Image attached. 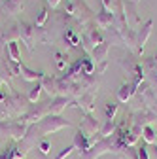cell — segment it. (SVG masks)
<instances>
[{
  "instance_id": "cell-1",
  "label": "cell",
  "mask_w": 157,
  "mask_h": 159,
  "mask_svg": "<svg viewBox=\"0 0 157 159\" xmlns=\"http://www.w3.org/2000/svg\"><path fill=\"white\" fill-rule=\"evenodd\" d=\"M65 127H70V121H66L61 116H46L44 119H40L38 123L32 125L30 133H34L36 136H46V134H53L57 131H61Z\"/></svg>"
},
{
  "instance_id": "cell-2",
  "label": "cell",
  "mask_w": 157,
  "mask_h": 159,
  "mask_svg": "<svg viewBox=\"0 0 157 159\" xmlns=\"http://www.w3.org/2000/svg\"><path fill=\"white\" fill-rule=\"evenodd\" d=\"M29 127L25 121H0V136H11L15 140H23L29 133Z\"/></svg>"
},
{
  "instance_id": "cell-3",
  "label": "cell",
  "mask_w": 157,
  "mask_h": 159,
  "mask_svg": "<svg viewBox=\"0 0 157 159\" xmlns=\"http://www.w3.org/2000/svg\"><path fill=\"white\" fill-rule=\"evenodd\" d=\"M106 152H112V140H110V138L96 140V144H95L93 148H89L87 152H83L80 159H96V157H101V155L106 153Z\"/></svg>"
},
{
  "instance_id": "cell-4",
  "label": "cell",
  "mask_w": 157,
  "mask_h": 159,
  "mask_svg": "<svg viewBox=\"0 0 157 159\" xmlns=\"http://www.w3.org/2000/svg\"><path fill=\"white\" fill-rule=\"evenodd\" d=\"M19 27H21V40H23V44L27 46L29 51L34 49V44L36 42V27L27 23V21H19Z\"/></svg>"
},
{
  "instance_id": "cell-5",
  "label": "cell",
  "mask_w": 157,
  "mask_h": 159,
  "mask_svg": "<svg viewBox=\"0 0 157 159\" xmlns=\"http://www.w3.org/2000/svg\"><path fill=\"white\" fill-rule=\"evenodd\" d=\"M102 42H104V38H102L101 30H96V29H87L85 34L82 36V44H83L85 51H93L96 46L102 44Z\"/></svg>"
},
{
  "instance_id": "cell-6",
  "label": "cell",
  "mask_w": 157,
  "mask_h": 159,
  "mask_svg": "<svg viewBox=\"0 0 157 159\" xmlns=\"http://www.w3.org/2000/svg\"><path fill=\"white\" fill-rule=\"evenodd\" d=\"M95 98H96V87H91L82 97H78V104L76 106H80L85 114H91L95 110Z\"/></svg>"
},
{
  "instance_id": "cell-7",
  "label": "cell",
  "mask_w": 157,
  "mask_h": 159,
  "mask_svg": "<svg viewBox=\"0 0 157 159\" xmlns=\"http://www.w3.org/2000/svg\"><path fill=\"white\" fill-rule=\"evenodd\" d=\"M80 131H82L87 138H93L96 133L101 131V125H99V121H96L91 114H85L83 119H82V123H80Z\"/></svg>"
},
{
  "instance_id": "cell-8",
  "label": "cell",
  "mask_w": 157,
  "mask_h": 159,
  "mask_svg": "<svg viewBox=\"0 0 157 159\" xmlns=\"http://www.w3.org/2000/svg\"><path fill=\"white\" fill-rule=\"evenodd\" d=\"M70 97H55L53 101H49V116H61V112L66 106H70Z\"/></svg>"
},
{
  "instance_id": "cell-9",
  "label": "cell",
  "mask_w": 157,
  "mask_h": 159,
  "mask_svg": "<svg viewBox=\"0 0 157 159\" xmlns=\"http://www.w3.org/2000/svg\"><path fill=\"white\" fill-rule=\"evenodd\" d=\"M0 10L8 15H11V17H15L23 11V0H4L0 4Z\"/></svg>"
},
{
  "instance_id": "cell-10",
  "label": "cell",
  "mask_w": 157,
  "mask_h": 159,
  "mask_svg": "<svg viewBox=\"0 0 157 159\" xmlns=\"http://www.w3.org/2000/svg\"><path fill=\"white\" fill-rule=\"evenodd\" d=\"M95 23H96V27H99V29H110L115 23V15L112 11H108V10H102L101 13H96Z\"/></svg>"
},
{
  "instance_id": "cell-11",
  "label": "cell",
  "mask_w": 157,
  "mask_h": 159,
  "mask_svg": "<svg viewBox=\"0 0 157 159\" xmlns=\"http://www.w3.org/2000/svg\"><path fill=\"white\" fill-rule=\"evenodd\" d=\"M151 25H153V21L150 19V21H146V23L140 27V30H136V46H138L140 49L146 46L148 38H150V34H151Z\"/></svg>"
},
{
  "instance_id": "cell-12",
  "label": "cell",
  "mask_w": 157,
  "mask_h": 159,
  "mask_svg": "<svg viewBox=\"0 0 157 159\" xmlns=\"http://www.w3.org/2000/svg\"><path fill=\"white\" fill-rule=\"evenodd\" d=\"M19 74H21V78L25 80V82H36V84H38V82H42V78L46 76L44 72H40V70L36 72V70L29 68V66L23 65V63H21V72H19Z\"/></svg>"
},
{
  "instance_id": "cell-13",
  "label": "cell",
  "mask_w": 157,
  "mask_h": 159,
  "mask_svg": "<svg viewBox=\"0 0 157 159\" xmlns=\"http://www.w3.org/2000/svg\"><path fill=\"white\" fill-rule=\"evenodd\" d=\"M4 42H17V40H21V27H19V21L10 25L6 30H4V36H2Z\"/></svg>"
},
{
  "instance_id": "cell-14",
  "label": "cell",
  "mask_w": 157,
  "mask_h": 159,
  "mask_svg": "<svg viewBox=\"0 0 157 159\" xmlns=\"http://www.w3.org/2000/svg\"><path fill=\"white\" fill-rule=\"evenodd\" d=\"M108 51H110V44H108V42H102V44H99V46H96V48L91 51V55H93V61H96V63H102V61H106Z\"/></svg>"
},
{
  "instance_id": "cell-15",
  "label": "cell",
  "mask_w": 157,
  "mask_h": 159,
  "mask_svg": "<svg viewBox=\"0 0 157 159\" xmlns=\"http://www.w3.org/2000/svg\"><path fill=\"white\" fill-rule=\"evenodd\" d=\"M57 82H59V78H55V76H44L42 78V87L49 93V95H53V97H57Z\"/></svg>"
},
{
  "instance_id": "cell-16",
  "label": "cell",
  "mask_w": 157,
  "mask_h": 159,
  "mask_svg": "<svg viewBox=\"0 0 157 159\" xmlns=\"http://www.w3.org/2000/svg\"><path fill=\"white\" fill-rule=\"evenodd\" d=\"M134 84H123L121 87H119V91H117V98H119V102H127L129 98L132 97V93H134Z\"/></svg>"
},
{
  "instance_id": "cell-17",
  "label": "cell",
  "mask_w": 157,
  "mask_h": 159,
  "mask_svg": "<svg viewBox=\"0 0 157 159\" xmlns=\"http://www.w3.org/2000/svg\"><path fill=\"white\" fill-rule=\"evenodd\" d=\"M6 53H8V59L13 63H21V55H19V48H17V42H10L6 46Z\"/></svg>"
},
{
  "instance_id": "cell-18",
  "label": "cell",
  "mask_w": 157,
  "mask_h": 159,
  "mask_svg": "<svg viewBox=\"0 0 157 159\" xmlns=\"http://www.w3.org/2000/svg\"><path fill=\"white\" fill-rule=\"evenodd\" d=\"M66 59H68V55L65 53V51H55V68L59 70V72H63L65 68H66Z\"/></svg>"
},
{
  "instance_id": "cell-19",
  "label": "cell",
  "mask_w": 157,
  "mask_h": 159,
  "mask_svg": "<svg viewBox=\"0 0 157 159\" xmlns=\"http://www.w3.org/2000/svg\"><path fill=\"white\" fill-rule=\"evenodd\" d=\"M42 89H44V87H42V84L38 82V84H36V85L30 89V93L27 95V101H29L30 104H36V102H38V98H40V93H42Z\"/></svg>"
},
{
  "instance_id": "cell-20",
  "label": "cell",
  "mask_w": 157,
  "mask_h": 159,
  "mask_svg": "<svg viewBox=\"0 0 157 159\" xmlns=\"http://www.w3.org/2000/svg\"><path fill=\"white\" fill-rule=\"evenodd\" d=\"M114 129H115V121H114V119H106L104 127L101 129V134H102V138H110V134L114 133Z\"/></svg>"
},
{
  "instance_id": "cell-21",
  "label": "cell",
  "mask_w": 157,
  "mask_h": 159,
  "mask_svg": "<svg viewBox=\"0 0 157 159\" xmlns=\"http://www.w3.org/2000/svg\"><path fill=\"white\" fill-rule=\"evenodd\" d=\"M65 40H66V42L70 44V48H76L78 44H80V36H78L72 29H68L66 30V36H65Z\"/></svg>"
},
{
  "instance_id": "cell-22",
  "label": "cell",
  "mask_w": 157,
  "mask_h": 159,
  "mask_svg": "<svg viewBox=\"0 0 157 159\" xmlns=\"http://www.w3.org/2000/svg\"><path fill=\"white\" fill-rule=\"evenodd\" d=\"M115 112H117V102L108 101V102H106V117H108V119H114Z\"/></svg>"
},
{
  "instance_id": "cell-23",
  "label": "cell",
  "mask_w": 157,
  "mask_h": 159,
  "mask_svg": "<svg viewBox=\"0 0 157 159\" xmlns=\"http://www.w3.org/2000/svg\"><path fill=\"white\" fill-rule=\"evenodd\" d=\"M142 133H144V140H146V142H155V133H153V129H151L150 125H146V127L142 129Z\"/></svg>"
},
{
  "instance_id": "cell-24",
  "label": "cell",
  "mask_w": 157,
  "mask_h": 159,
  "mask_svg": "<svg viewBox=\"0 0 157 159\" xmlns=\"http://www.w3.org/2000/svg\"><path fill=\"white\" fill-rule=\"evenodd\" d=\"M46 19H47V8H44V10L40 11V15H38V19H36V23H34V27H38V29H42V27H44V23H46Z\"/></svg>"
},
{
  "instance_id": "cell-25",
  "label": "cell",
  "mask_w": 157,
  "mask_h": 159,
  "mask_svg": "<svg viewBox=\"0 0 157 159\" xmlns=\"http://www.w3.org/2000/svg\"><path fill=\"white\" fill-rule=\"evenodd\" d=\"M72 150H76V148H74V144H72V146H66V148H63L61 152H59V155H57L55 159H66V157L72 153Z\"/></svg>"
},
{
  "instance_id": "cell-26",
  "label": "cell",
  "mask_w": 157,
  "mask_h": 159,
  "mask_svg": "<svg viewBox=\"0 0 157 159\" xmlns=\"http://www.w3.org/2000/svg\"><path fill=\"white\" fill-rule=\"evenodd\" d=\"M136 159H150V155H148V148H146V146H140L138 150H136Z\"/></svg>"
},
{
  "instance_id": "cell-27",
  "label": "cell",
  "mask_w": 157,
  "mask_h": 159,
  "mask_svg": "<svg viewBox=\"0 0 157 159\" xmlns=\"http://www.w3.org/2000/svg\"><path fill=\"white\" fill-rule=\"evenodd\" d=\"M49 150H51V142H47V140H44L42 144H40V152L46 155V153H49Z\"/></svg>"
},
{
  "instance_id": "cell-28",
  "label": "cell",
  "mask_w": 157,
  "mask_h": 159,
  "mask_svg": "<svg viewBox=\"0 0 157 159\" xmlns=\"http://www.w3.org/2000/svg\"><path fill=\"white\" fill-rule=\"evenodd\" d=\"M106 66H108V63H106V61H102V63H99V66H96V68H95V74H99V76H101V74H102V72L106 70Z\"/></svg>"
},
{
  "instance_id": "cell-29",
  "label": "cell",
  "mask_w": 157,
  "mask_h": 159,
  "mask_svg": "<svg viewBox=\"0 0 157 159\" xmlns=\"http://www.w3.org/2000/svg\"><path fill=\"white\" fill-rule=\"evenodd\" d=\"M46 2H47V4H49V6H51L53 10H55V8H57L59 4H61V0H46Z\"/></svg>"
},
{
  "instance_id": "cell-30",
  "label": "cell",
  "mask_w": 157,
  "mask_h": 159,
  "mask_svg": "<svg viewBox=\"0 0 157 159\" xmlns=\"http://www.w3.org/2000/svg\"><path fill=\"white\" fill-rule=\"evenodd\" d=\"M4 15H6V13L0 10V25H4Z\"/></svg>"
},
{
  "instance_id": "cell-31",
  "label": "cell",
  "mask_w": 157,
  "mask_h": 159,
  "mask_svg": "<svg viewBox=\"0 0 157 159\" xmlns=\"http://www.w3.org/2000/svg\"><path fill=\"white\" fill-rule=\"evenodd\" d=\"M155 146H157V138H155Z\"/></svg>"
},
{
  "instance_id": "cell-32",
  "label": "cell",
  "mask_w": 157,
  "mask_h": 159,
  "mask_svg": "<svg viewBox=\"0 0 157 159\" xmlns=\"http://www.w3.org/2000/svg\"><path fill=\"white\" fill-rule=\"evenodd\" d=\"M2 2H4V0H2Z\"/></svg>"
}]
</instances>
